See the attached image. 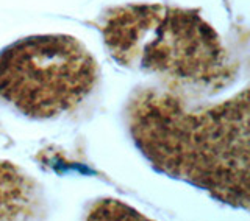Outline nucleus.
<instances>
[{
	"label": "nucleus",
	"mask_w": 250,
	"mask_h": 221,
	"mask_svg": "<svg viewBox=\"0 0 250 221\" xmlns=\"http://www.w3.org/2000/svg\"><path fill=\"white\" fill-rule=\"evenodd\" d=\"M249 89L203 109L174 93L146 89L131 97L128 129L158 170L207 190L233 207L250 206Z\"/></svg>",
	"instance_id": "nucleus-1"
},
{
	"label": "nucleus",
	"mask_w": 250,
	"mask_h": 221,
	"mask_svg": "<svg viewBox=\"0 0 250 221\" xmlns=\"http://www.w3.org/2000/svg\"><path fill=\"white\" fill-rule=\"evenodd\" d=\"M105 45L121 66L189 86H219L230 76L221 37L197 11L160 3L113 10Z\"/></svg>",
	"instance_id": "nucleus-2"
},
{
	"label": "nucleus",
	"mask_w": 250,
	"mask_h": 221,
	"mask_svg": "<svg viewBox=\"0 0 250 221\" xmlns=\"http://www.w3.org/2000/svg\"><path fill=\"white\" fill-rule=\"evenodd\" d=\"M96 83V59L70 36H31L0 53V98L31 118L74 109Z\"/></svg>",
	"instance_id": "nucleus-3"
},
{
	"label": "nucleus",
	"mask_w": 250,
	"mask_h": 221,
	"mask_svg": "<svg viewBox=\"0 0 250 221\" xmlns=\"http://www.w3.org/2000/svg\"><path fill=\"white\" fill-rule=\"evenodd\" d=\"M42 212L35 181L16 165L0 161V220H31Z\"/></svg>",
	"instance_id": "nucleus-4"
}]
</instances>
